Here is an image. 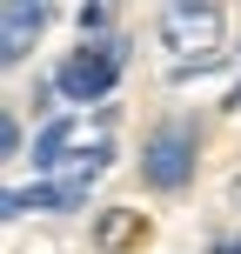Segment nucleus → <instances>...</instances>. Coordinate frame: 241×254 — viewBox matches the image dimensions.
Returning a JSON list of instances; mask_svg holds the SVG:
<instances>
[{
	"label": "nucleus",
	"mask_w": 241,
	"mask_h": 254,
	"mask_svg": "<svg viewBox=\"0 0 241 254\" xmlns=\"http://www.w3.org/2000/svg\"><path fill=\"white\" fill-rule=\"evenodd\" d=\"M161 47L174 54V74H201V67L221 61V7L208 0H174L161 7Z\"/></svg>",
	"instance_id": "nucleus-1"
},
{
	"label": "nucleus",
	"mask_w": 241,
	"mask_h": 254,
	"mask_svg": "<svg viewBox=\"0 0 241 254\" xmlns=\"http://www.w3.org/2000/svg\"><path fill=\"white\" fill-rule=\"evenodd\" d=\"M141 174H148V188L174 194L194 181V127L188 121H167L148 134V147H141Z\"/></svg>",
	"instance_id": "nucleus-2"
},
{
	"label": "nucleus",
	"mask_w": 241,
	"mask_h": 254,
	"mask_svg": "<svg viewBox=\"0 0 241 254\" xmlns=\"http://www.w3.org/2000/svg\"><path fill=\"white\" fill-rule=\"evenodd\" d=\"M121 40H94V47H80L74 61L61 67V94L67 101H101L107 87H114V74H121Z\"/></svg>",
	"instance_id": "nucleus-3"
},
{
	"label": "nucleus",
	"mask_w": 241,
	"mask_h": 254,
	"mask_svg": "<svg viewBox=\"0 0 241 254\" xmlns=\"http://www.w3.org/2000/svg\"><path fill=\"white\" fill-rule=\"evenodd\" d=\"M94 174H61V181H34V188H7L0 194V214L20 221L27 207H47V214H67V207H87Z\"/></svg>",
	"instance_id": "nucleus-4"
},
{
	"label": "nucleus",
	"mask_w": 241,
	"mask_h": 254,
	"mask_svg": "<svg viewBox=\"0 0 241 254\" xmlns=\"http://www.w3.org/2000/svg\"><path fill=\"white\" fill-rule=\"evenodd\" d=\"M40 27H47V7H27V0H7V7H0V61H27V47H34L40 40Z\"/></svg>",
	"instance_id": "nucleus-5"
},
{
	"label": "nucleus",
	"mask_w": 241,
	"mask_h": 254,
	"mask_svg": "<svg viewBox=\"0 0 241 254\" xmlns=\"http://www.w3.org/2000/svg\"><path fill=\"white\" fill-rule=\"evenodd\" d=\"M107 27V7H80V34H101Z\"/></svg>",
	"instance_id": "nucleus-6"
},
{
	"label": "nucleus",
	"mask_w": 241,
	"mask_h": 254,
	"mask_svg": "<svg viewBox=\"0 0 241 254\" xmlns=\"http://www.w3.org/2000/svg\"><path fill=\"white\" fill-rule=\"evenodd\" d=\"M221 254H241V241H221Z\"/></svg>",
	"instance_id": "nucleus-7"
},
{
	"label": "nucleus",
	"mask_w": 241,
	"mask_h": 254,
	"mask_svg": "<svg viewBox=\"0 0 241 254\" xmlns=\"http://www.w3.org/2000/svg\"><path fill=\"white\" fill-rule=\"evenodd\" d=\"M228 107H241V87H235V94H228Z\"/></svg>",
	"instance_id": "nucleus-8"
}]
</instances>
